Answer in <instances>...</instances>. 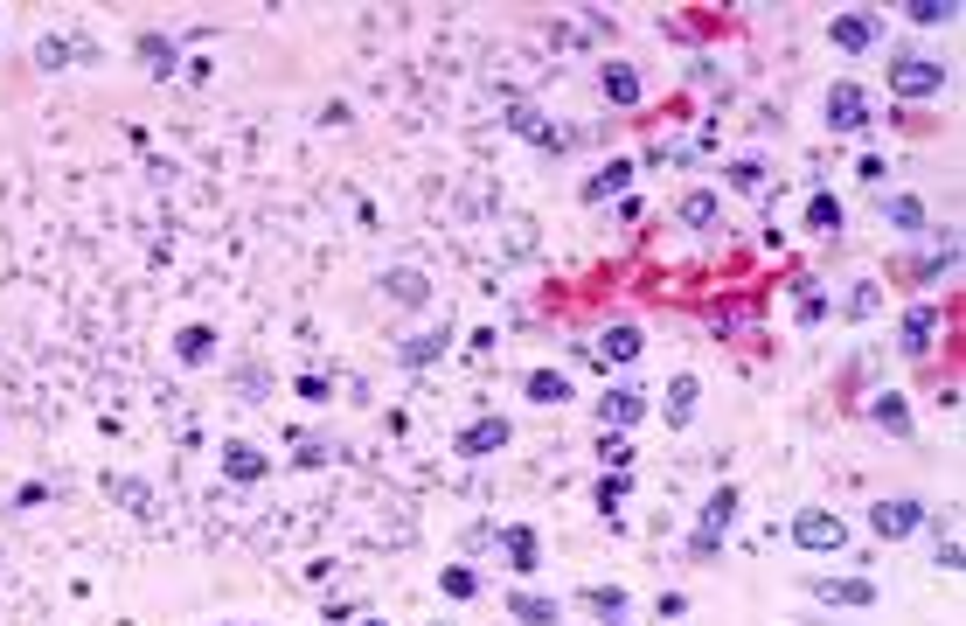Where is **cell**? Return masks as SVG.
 Masks as SVG:
<instances>
[{
	"label": "cell",
	"instance_id": "cell-27",
	"mask_svg": "<svg viewBox=\"0 0 966 626\" xmlns=\"http://www.w3.org/2000/svg\"><path fill=\"white\" fill-rule=\"evenodd\" d=\"M174 355H181V362H209V355H216V327H181V334H174Z\"/></svg>",
	"mask_w": 966,
	"mask_h": 626
},
{
	"label": "cell",
	"instance_id": "cell-7",
	"mask_svg": "<svg viewBox=\"0 0 966 626\" xmlns=\"http://www.w3.org/2000/svg\"><path fill=\"white\" fill-rule=\"evenodd\" d=\"M640 348H647V341H640V327H633V320H619V327H605V334H598V355H591V362L626 369V362H640Z\"/></svg>",
	"mask_w": 966,
	"mask_h": 626
},
{
	"label": "cell",
	"instance_id": "cell-25",
	"mask_svg": "<svg viewBox=\"0 0 966 626\" xmlns=\"http://www.w3.org/2000/svg\"><path fill=\"white\" fill-rule=\"evenodd\" d=\"M139 56H146V70H153V77H160V84H167V77H174V63H181V56H174V42H167V35H139Z\"/></svg>",
	"mask_w": 966,
	"mask_h": 626
},
{
	"label": "cell",
	"instance_id": "cell-35",
	"mask_svg": "<svg viewBox=\"0 0 966 626\" xmlns=\"http://www.w3.org/2000/svg\"><path fill=\"white\" fill-rule=\"evenodd\" d=\"M730 188H765V167L758 160H730Z\"/></svg>",
	"mask_w": 966,
	"mask_h": 626
},
{
	"label": "cell",
	"instance_id": "cell-23",
	"mask_svg": "<svg viewBox=\"0 0 966 626\" xmlns=\"http://www.w3.org/2000/svg\"><path fill=\"white\" fill-rule=\"evenodd\" d=\"M501 543H508V557H515V571L529 578V571H536V529H529V522H508V529H501Z\"/></svg>",
	"mask_w": 966,
	"mask_h": 626
},
{
	"label": "cell",
	"instance_id": "cell-3",
	"mask_svg": "<svg viewBox=\"0 0 966 626\" xmlns=\"http://www.w3.org/2000/svg\"><path fill=\"white\" fill-rule=\"evenodd\" d=\"M730 522H737V487L723 480V487H716V494L702 501V529H695V557H709V550H716V543L730 536Z\"/></svg>",
	"mask_w": 966,
	"mask_h": 626
},
{
	"label": "cell",
	"instance_id": "cell-8",
	"mask_svg": "<svg viewBox=\"0 0 966 626\" xmlns=\"http://www.w3.org/2000/svg\"><path fill=\"white\" fill-rule=\"evenodd\" d=\"M598 418H605V432H633V425L647 418V397H640V390H605V397H598Z\"/></svg>",
	"mask_w": 966,
	"mask_h": 626
},
{
	"label": "cell",
	"instance_id": "cell-2",
	"mask_svg": "<svg viewBox=\"0 0 966 626\" xmlns=\"http://www.w3.org/2000/svg\"><path fill=\"white\" fill-rule=\"evenodd\" d=\"M793 543H800V550H841V543H848V522H841L834 508H800V515H793Z\"/></svg>",
	"mask_w": 966,
	"mask_h": 626
},
{
	"label": "cell",
	"instance_id": "cell-10",
	"mask_svg": "<svg viewBox=\"0 0 966 626\" xmlns=\"http://www.w3.org/2000/svg\"><path fill=\"white\" fill-rule=\"evenodd\" d=\"M223 473H230L237 487H251V480H265V473H272V460H265L258 446H244V439H223Z\"/></svg>",
	"mask_w": 966,
	"mask_h": 626
},
{
	"label": "cell",
	"instance_id": "cell-12",
	"mask_svg": "<svg viewBox=\"0 0 966 626\" xmlns=\"http://www.w3.org/2000/svg\"><path fill=\"white\" fill-rule=\"evenodd\" d=\"M598 91H605V105L626 112V105H640V70H633V63H605V70H598Z\"/></svg>",
	"mask_w": 966,
	"mask_h": 626
},
{
	"label": "cell",
	"instance_id": "cell-4",
	"mask_svg": "<svg viewBox=\"0 0 966 626\" xmlns=\"http://www.w3.org/2000/svg\"><path fill=\"white\" fill-rule=\"evenodd\" d=\"M918 522H925V501H911V494H890V501H876V508H869V529H876L883 543H904Z\"/></svg>",
	"mask_w": 966,
	"mask_h": 626
},
{
	"label": "cell",
	"instance_id": "cell-34",
	"mask_svg": "<svg viewBox=\"0 0 966 626\" xmlns=\"http://www.w3.org/2000/svg\"><path fill=\"white\" fill-rule=\"evenodd\" d=\"M876 307H883V293H876V286L862 279V286L848 293V313H855V320H869V313H876Z\"/></svg>",
	"mask_w": 966,
	"mask_h": 626
},
{
	"label": "cell",
	"instance_id": "cell-38",
	"mask_svg": "<svg viewBox=\"0 0 966 626\" xmlns=\"http://www.w3.org/2000/svg\"><path fill=\"white\" fill-rule=\"evenodd\" d=\"M362 626H383V620H362Z\"/></svg>",
	"mask_w": 966,
	"mask_h": 626
},
{
	"label": "cell",
	"instance_id": "cell-33",
	"mask_svg": "<svg viewBox=\"0 0 966 626\" xmlns=\"http://www.w3.org/2000/svg\"><path fill=\"white\" fill-rule=\"evenodd\" d=\"M598 453H605V467H633V446H626V432H605V446H598Z\"/></svg>",
	"mask_w": 966,
	"mask_h": 626
},
{
	"label": "cell",
	"instance_id": "cell-11",
	"mask_svg": "<svg viewBox=\"0 0 966 626\" xmlns=\"http://www.w3.org/2000/svg\"><path fill=\"white\" fill-rule=\"evenodd\" d=\"M932 334H939V300H918L904 313V355H932Z\"/></svg>",
	"mask_w": 966,
	"mask_h": 626
},
{
	"label": "cell",
	"instance_id": "cell-30",
	"mask_svg": "<svg viewBox=\"0 0 966 626\" xmlns=\"http://www.w3.org/2000/svg\"><path fill=\"white\" fill-rule=\"evenodd\" d=\"M70 56H77V49H70L63 35H42V42H35V63H42V70H63Z\"/></svg>",
	"mask_w": 966,
	"mask_h": 626
},
{
	"label": "cell",
	"instance_id": "cell-1",
	"mask_svg": "<svg viewBox=\"0 0 966 626\" xmlns=\"http://www.w3.org/2000/svg\"><path fill=\"white\" fill-rule=\"evenodd\" d=\"M946 84H953V70L932 63V56H897L890 63V91L897 98H946Z\"/></svg>",
	"mask_w": 966,
	"mask_h": 626
},
{
	"label": "cell",
	"instance_id": "cell-16",
	"mask_svg": "<svg viewBox=\"0 0 966 626\" xmlns=\"http://www.w3.org/2000/svg\"><path fill=\"white\" fill-rule=\"evenodd\" d=\"M814 592H821L828 606H876V585H869V578H821Z\"/></svg>",
	"mask_w": 966,
	"mask_h": 626
},
{
	"label": "cell",
	"instance_id": "cell-5",
	"mask_svg": "<svg viewBox=\"0 0 966 626\" xmlns=\"http://www.w3.org/2000/svg\"><path fill=\"white\" fill-rule=\"evenodd\" d=\"M834 49H848V56H862V49H876L883 42V14H869V7H848V14H834L828 21Z\"/></svg>",
	"mask_w": 966,
	"mask_h": 626
},
{
	"label": "cell",
	"instance_id": "cell-19",
	"mask_svg": "<svg viewBox=\"0 0 966 626\" xmlns=\"http://www.w3.org/2000/svg\"><path fill=\"white\" fill-rule=\"evenodd\" d=\"M584 606H591L605 626H626V613H633V599H626L619 585H591V592H584Z\"/></svg>",
	"mask_w": 966,
	"mask_h": 626
},
{
	"label": "cell",
	"instance_id": "cell-17",
	"mask_svg": "<svg viewBox=\"0 0 966 626\" xmlns=\"http://www.w3.org/2000/svg\"><path fill=\"white\" fill-rule=\"evenodd\" d=\"M682 223H689V230H716V223H723L716 188H689V195H682Z\"/></svg>",
	"mask_w": 966,
	"mask_h": 626
},
{
	"label": "cell",
	"instance_id": "cell-13",
	"mask_svg": "<svg viewBox=\"0 0 966 626\" xmlns=\"http://www.w3.org/2000/svg\"><path fill=\"white\" fill-rule=\"evenodd\" d=\"M869 418H876V432H890V439H911V404H904L897 390L869 397Z\"/></svg>",
	"mask_w": 966,
	"mask_h": 626
},
{
	"label": "cell",
	"instance_id": "cell-21",
	"mask_svg": "<svg viewBox=\"0 0 966 626\" xmlns=\"http://www.w3.org/2000/svg\"><path fill=\"white\" fill-rule=\"evenodd\" d=\"M445 341H452V334H445V327H431V334H417V341H404V348H397V362H404V369H424V362H438V355H445Z\"/></svg>",
	"mask_w": 966,
	"mask_h": 626
},
{
	"label": "cell",
	"instance_id": "cell-18",
	"mask_svg": "<svg viewBox=\"0 0 966 626\" xmlns=\"http://www.w3.org/2000/svg\"><path fill=\"white\" fill-rule=\"evenodd\" d=\"M626 181H633V160H605V167H598V174L584 181V202H612V195H619Z\"/></svg>",
	"mask_w": 966,
	"mask_h": 626
},
{
	"label": "cell",
	"instance_id": "cell-28",
	"mask_svg": "<svg viewBox=\"0 0 966 626\" xmlns=\"http://www.w3.org/2000/svg\"><path fill=\"white\" fill-rule=\"evenodd\" d=\"M626 487H633V473H605V480H598V508L612 515V529H619V501H626Z\"/></svg>",
	"mask_w": 966,
	"mask_h": 626
},
{
	"label": "cell",
	"instance_id": "cell-32",
	"mask_svg": "<svg viewBox=\"0 0 966 626\" xmlns=\"http://www.w3.org/2000/svg\"><path fill=\"white\" fill-rule=\"evenodd\" d=\"M438 585H445V592H452V599H473V592H480V578H473V571H466V564H452V571H445V578H438Z\"/></svg>",
	"mask_w": 966,
	"mask_h": 626
},
{
	"label": "cell",
	"instance_id": "cell-20",
	"mask_svg": "<svg viewBox=\"0 0 966 626\" xmlns=\"http://www.w3.org/2000/svg\"><path fill=\"white\" fill-rule=\"evenodd\" d=\"M529 404H570V376L563 369H529Z\"/></svg>",
	"mask_w": 966,
	"mask_h": 626
},
{
	"label": "cell",
	"instance_id": "cell-31",
	"mask_svg": "<svg viewBox=\"0 0 966 626\" xmlns=\"http://www.w3.org/2000/svg\"><path fill=\"white\" fill-rule=\"evenodd\" d=\"M807 223H814V230H841V202H834V195H814V202H807Z\"/></svg>",
	"mask_w": 966,
	"mask_h": 626
},
{
	"label": "cell",
	"instance_id": "cell-29",
	"mask_svg": "<svg viewBox=\"0 0 966 626\" xmlns=\"http://www.w3.org/2000/svg\"><path fill=\"white\" fill-rule=\"evenodd\" d=\"M960 265V237L946 230V237H932V251H925V272H953Z\"/></svg>",
	"mask_w": 966,
	"mask_h": 626
},
{
	"label": "cell",
	"instance_id": "cell-24",
	"mask_svg": "<svg viewBox=\"0 0 966 626\" xmlns=\"http://www.w3.org/2000/svg\"><path fill=\"white\" fill-rule=\"evenodd\" d=\"M904 21H911V28H946V21H960V7H953V0H911Z\"/></svg>",
	"mask_w": 966,
	"mask_h": 626
},
{
	"label": "cell",
	"instance_id": "cell-9",
	"mask_svg": "<svg viewBox=\"0 0 966 626\" xmlns=\"http://www.w3.org/2000/svg\"><path fill=\"white\" fill-rule=\"evenodd\" d=\"M508 446V418H473L466 432H459V460H487V453H501Z\"/></svg>",
	"mask_w": 966,
	"mask_h": 626
},
{
	"label": "cell",
	"instance_id": "cell-14",
	"mask_svg": "<svg viewBox=\"0 0 966 626\" xmlns=\"http://www.w3.org/2000/svg\"><path fill=\"white\" fill-rule=\"evenodd\" d=\"M383 293H390L397 307H424V300H431V279L411 272V265H397V272H383Z\"/></svg>",
	"mask_w": 966,
	"mask_h": 626
},
{
	"label": "cell",
	"instance_id": "cell-15",
	"mask_svg": "<svg viewBox=\"0 0 966 626\" xmlns=\"http://www.w3.org/2000/svg\"><path fill=\"white\" fill-rule=\"evenodd\" d=\"M508 613H515L522 626H556V620H563V606L543 599V592H508Z\"/></svg>",
	"mask_w": 966,
	"mask_h": 626
},
{
	"label": "cell",
	"instance_id": "cell-6",
	"mask_svg": "<svg viewBox=\"0 0 966 626\" xmlns=\"http://www.w3.org/2000/svg\"><path fill=\"white\" fill-rule=\"evenodd\" d=\"M828 126H834V133H862V126H869V105H862V84H848V77H841V84H834V91H828Z\"/></svg>",
	"mask_w": 966,
	"mask_h": 626
},
{
	"label": "cell",
	"instance_id": "cell-36",
	"mask_svg": "<svg viewBox=\"0 0 966 626\" xmlns=\"http://www.w3.org/2000/svg\"><path fill=\"white\" fill-rule=\"evenodd\" d=\"M828 313V293L821 286H800V320H821Z\"/></svg>",
	"mask_w": 966,
	"mask_h": 626
},
{
	"label": "cell",
	"instance_id": "cell-26",
	"mask_svg": "<svg viewBox=\"0 0 966 626\" xmlns=\"http://www.w3.org/2000/svg\"><path fill=\"white\" fill-rule=\"evenodd\" d=\"M876 209H883V223H897V230H918V223H925V202H918V195H883Z\"/></svg>",
	"mask_w": 966,
	"mask_h": 626
},
{
	"label": "cell",
	"instance_id": "cell-37",
	"mask_svg": "<svg viewBox=\"0 0 966 626\" xmlns=\"http://www.w3.org/2000/svg\"><path fill=\"white\" fill-rule=\"evenodd\" d=\"M939 564H946V571H960V564H966L960 543H953V522H946V536H939Z\"/></svg>",
	"mask_w": 966,
	"mask_h": 626
},
{
	"label": "cell",
	"instance_id": "cell-22",
	"mask_svg": "<svg viewBox=\"0 0 966 626\" xmlns=\"http://www.w3.org/2000/svg\"><path fill=\"white\" fill-rule=\"evenodd\" d=\"M695 397H702V383L682 369V376L668 383V425H689V418H695Z\"/></svg>",
	"mask_w": 966,
	"mask_h": 626
},
{
	"label": "cell",
	"instance_id": "cell-39",
	"mask_svg": "<svg viewBox=\"0 0 966 626\" xmlns=\"http://www.w3.org/2000/svg\"><path fill=\"white\" fill-rule=\"evenodd\" d=\"M438 626H445V620H438Z\"/></svg>",
	"mask_w": 966,
	"mask_h": 626
}]
</instances>
